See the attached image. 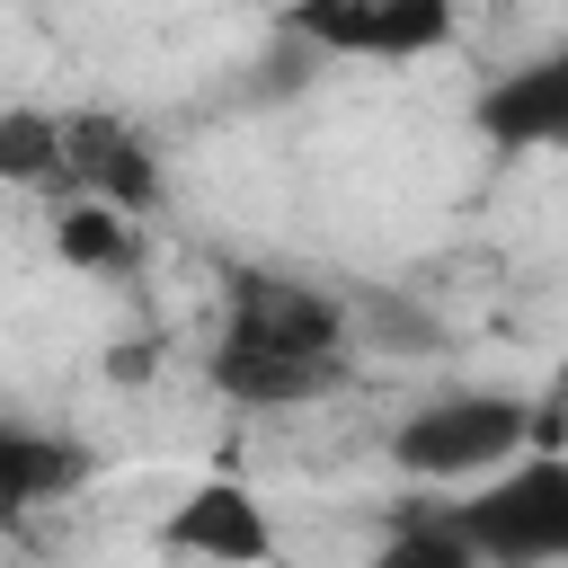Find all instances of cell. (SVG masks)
Segmentation results:
<instances>
[{"instance_id":"1","label":"cell","mask_w":568,"mask_h":568,"mask_svg":"<svg viewBox=\"0 0 568 568\" xmlns=\"http://www.w3.org/2000/svg\"><path fill=\"white\" fill-rule=\"evenodd\" d=\"M204 373L240 408H302L346 373V311L293 275H231V311Z\"/></svg>"},{"instance_id":"2","label":"cell","mask_w":568,"mask_h":568,"mask_svg":"<svg viewBox=\"0 0 568 568\" xmlns=\"http://www.w3.org/2000/svg\"><path fill=\"white\" fill-rule=\"evenodd\" d=\"M444 524L479 550V568H559L568 559V453H524L470 497L444 506Z\"/></svg>"},{"instance_id":"3","label":"cell","mask_w":568,"mask_h":568,"mask_svg":"<svg viewBox=\"0 0 568 568\" xmlns=\"http://www.w3.org/2000/svg\"><path fill=\"white\" fill-rule=\"evenodd\" d=\"M532 444V399L524 390H444L390 426V462L408 479H497Z\"/></svg>"},{"instance_id":"4","label":"cell","mask_w":568,"mask_h":568,"mask_svg":"<svg viewBox=\"0 0 568 568\" xmlns=\"http://www.w3.org/2000/svg\"><path fill=\"white\" fill-rule=\"evenodd\" d=\"M284 36L311 53L417 62V53L453 44V0H284Z\"/></svg>"},{"instance_id":"5","label":"cell","mask_w":568,"mask_h":568,"mask_svg":"<svg viewBox=\"0 0 568 568\" xmlns=\"http://www.w3.org/2000/svg\"><path fill=\"white\" fill-rule=\"evenodd\" d=\"M470 124H479V142H497V151H568V36L541 44L532 62L497 71V80L470 98Z\"/></svg>"},{"instance_id":"6","label":"cell","mask_w":568,"mask_h":568,"mask_svg":"<svg viewBox=\"0 0 568 568\" xmlns=\"http://www.w3.org/2000/svg\"><path fill=\"white\" fill-rule=\"evenodd\" d=\"M62 178H71V195L115 204V213H151V204H160V160H151V142H142L124 115H106V106L62 115Z\"/></svg>"},{"instance_id":"7","label":"cell","mask_w":568,"mask_h":568,"mask_svg":"<svg viewBox=\"0 0 568 568\" xmlns=\"http://www.w3.org/2000/svg\"><path fill=\"white\" fill-rule=\"evenodd\" d=\"M160 550H186V559H213V568H266L275 559V524L240 479H195L160 515Z\"/></svg>"},{"instance_id":"8","label":"cell","mask_w":568,"mask_h":568,"mask_svg":"<svg viewBox=\"0 0 568 568\" xmlns=\"http://www.w3.org/2000/svg\"><path fill=\"white\" fill-rule=\"evenodd\" d=\"M80 479H89V453H80L71 435H36V426L0 417V524H18V515H36V506L71 497Z\"/></svg>"},{"instance_id":"9","label":"cell","mask_w":568,"mask_h":568,"mask_svg":"<svg viewBox=\"0 0 568 568\" xmlns=\"http://www.w3.org/2000/svg\"><path fill=\"white\" fill-rule=\"evenodd\" d=\"M0 178L9 186H62V115L0 106Z\"/></svg>"},{"instance_id":"10","label":"cell","mask_w":568,"mask_h":568,"mask_svg":"<svg viewBox=\"0 0 568 568\" xmlns=\"http://www.w3.org/2000/svg\"><path fill=\"white\" fill-rule=\"evenodd\" d=\"M53 257L62 266H124L133 257V231H124V213L115 204H89V195H71L62 213H53Z\"/></svg>"},{"instance_id":"11","label":"cell","mask_w":568,"mask_h":568,"mask_svg":"<svg viewBox=\"0 0 568 568\" xmlns=\"http://www.w3.org/2000/svg\"><path fill=\"white\" fill-rule=\"evenodd\" d=\"M364 568H479V550H470V541H462L444 515L408 506V515H399V532H390V541H382Z\"/></svg>"},{"instance_id":"12","label":"cell","mask_w":568,"mask_h":568,"mask_svg":"<svg viewBox=\"0 0 568 568\" xmlns=\"http://www.w3.org/2000/svg\"><path fill=\"white\" fill-rule=\"evenodd\" d=\"M524 453H568V364L550 373V390L532 399V444Z\"/></svg>"},{"instance_id":"13","label":"cell","mask_w":568,"mask_h":568,"mask_svg":"<svg viewBox=\"0 0 568 568\" xmlns=\"http://www.w3.org/2000/svg\"><path fill=\"white\" fill-rule=\"evenodd\" d=\"M160 373V337H115L106 346V382H151Z\"/></svg>"}]
</instances>
